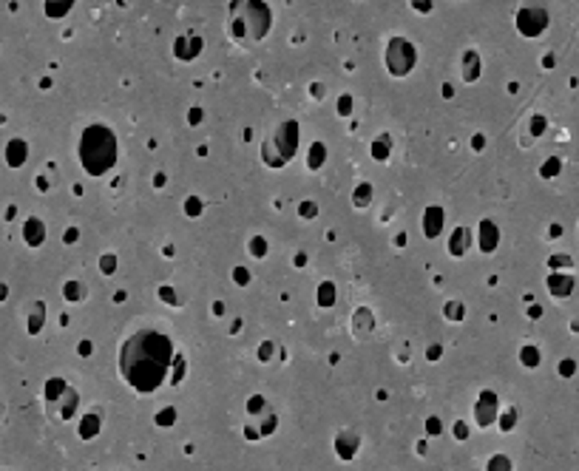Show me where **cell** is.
Masks as SVG:
<instances>
[{
  "instance_id": "6da1fadb",
  "label": "cell",
  "mask_w": 579,
  "mask_h": 471,
  "mask_svg": "<svg viewBox=\"0 0 579 471\" xmlns=\"http://www.w3.org/2000/svg\"><path fill=\"white\" fill-rule=\"evenodd\" d=\"M171 358H173L171 341L162 333H156V329H143V333H136L125 341L120 369L134 389L151 392L165 381Z\"/></svg>"
},
{
  "instance_id": "7a4b0ae2",
  "label": "cell",
  "mask_w": 579,
  "mask_h": 471,
  "mask_svg": "<svg viewBox=\"0 0 579 471\" xmlns=\"http://www.w3.org/2000/svg\"><path fill=\"white\" fill-rule=\"evenodd\" d=\"M117 159V139L111 128L91 125L80 139V162L91 176H103Z\"/></svg>"
}]
</instances>
